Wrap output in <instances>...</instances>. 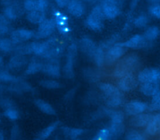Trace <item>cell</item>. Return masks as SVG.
I'll use <instances>...</instances> for the list:
<instances>
[{
    "label": "cell",
    "instance_id": "cell-1",
    "mask_svg": "<svg viewBox=\"0 0 160 140\" xmlns=\"http://www.w3.org/2000/svg\"><path fill=\"white\" fill-rule=\"evenodd\" d=\"M105 19L102 8L100 4L95 6L86 19V25L91 30L100 31L104 26Z\"/></svg>",
    "mask_w": 160,
    "mask_h": 140
},
{
    "label": "cell",
    "instance_id": "cell-2",
    "mask_svg": "<svg viewBox=\"0 0 160 140\" xmlns=\"http://www.w3.org/2000/svg\"><path fill=\"white\" fill-rule=\"evenodd\" d=\"M101 89L109 98L110 105L116 107L122 104L123 101L122 94L119 88L111 84L104 83L101 85Z\"/></svg>",
    "mask_w": 160,
    "mask_h": 140
},
{
    "label": "cell",
    "instance_id": "cell-3",
    "mask_svg": "<svg viewBox=\"0 0 160 140\" xmlns=\"http://www.w3.org/2000/svg\"><path fill=\"white\" fill-rule=\"evenodd\" d=\"M101 6L105 18L114 19L121 14L122 6L112 0H102Z\"/></svg>",
    "mask_w": 160,
    "mask_h": 140
},
{
    "label": "cell",
    "instance_id": "cell-4",
    "mask_svg": "<svg viewBox=\"0 0 160 140\" xmlns=\"http://www.w3.org/2000/svg\"><path fill=\"white\" fill-rule=\"evenodd\" d=\"M138 81L142 84L145 82H158L160 81V70L157 68H146L138 74Z\"/></svg>",
    "mask_w": 160,
    "mask_h": 140
},
{
    "label": "cell",
    "instance_id": "cell-5",
    "mask_svg": "<svg viewBox=\"0 0 160 140\" xmlns=\"http://www.w3.org/2000/svg\"><path fill=\"white\" fill-rule=\"evenodd\" d=\"M54 21L59 32L62 34L68 33L70 31L68 18L63 12L55 9L53 11Z\"/></svg>",
    "mask_w": 160,
    "mask_h": 140
},
{
    "label": "cell",
    "instance_id": "cell-6",
    "mask_svg": "<svg viewBox=\"0 0 160 140\" xmlns=\"http://www.w3.org/2000/svg\"><path fill=\"white\" fill-rule=\"evenodd\" d=\"M148 41L143 35L135 34L128 39L127 41L119 43L121 46L131 49H141L145 48L148 44Z\"/></svg>",
    "mask_w": 160,
    "mask_h": 140
},
{
    "label": "cell",
    "instance_id": "cell-7",
    "mask_svg": "<svg viewBox=\"0 0 160 140\" xmlns=\"http://www.w3.org/2000/svg\"><path fill=\"white\" fill-rule=\"evenodd\" d=\"M56 28V24L53 19H46L39 24L37 36L39 38H48L54 32Z\"/></svg>",
    "mask_w": 160,
    "mask_h": 140
},
{
    "label": "cell",
    "instance_id": "cell-8",
    "mask_svg": "<svg viewBox=\"0 0 160 140\" xmlns=\"http://www.w3.org/2000/svg\"><path fill=\"white\" fill-rule=\"evenodd\" d=\"M136 80L132 74H129L118 79V86L121 91H130L136 87Z\"/></svg>",
    "mask_w": 160,
    "mask_h": 140
},
{
    "label": "cell",
    "instance_id": "cell-9",
    "mask_svg": "<svg viewBox=\"0 0 160 140\" xmlns=\"http://www.w3.org/2000/svg\"><path fill=\"white\" fill-rule=\"evenodd\" d=\"M34 32L28 29H18L12 32L11 38L12 41L16 43L22 42L29 40L34 36Z\"/></svg>",
    "mask_w": 160,
    "mask_h": 140
},
{
    "label": "cell",
    "instance_id": "cell-10",
    "mask_svg": "<svg viewBox=\"0 0 160 140\" xmlns=\"http://www.w3.org/2000/svg\"><path fill=\"white\" fill-rule=\"evenodd\" d=\"M66 7L69 14L76 18L81 17L85 12L84 5L81 0H69Z\"/></svg>",
    "mask_w": 160,
    "mask_h": 140
},
{
    "label": "cell",
    "instance_id": "cell-11",
    "mask_svg": "<svg viewBox=\"0 0 160 140\" xmlns=\"http://www.w3.org/2000/svg\"><path fill=\"white\" fill-rule=\"evenodd\" d=\"M148 105L141 101H132L127 103L124 107L126 112L129 115H137L144 112Z\"/></svg>",
    "mask_w": 160,
    "mask_h": 140
},
{
    "label": "cell",
    "instance_id": "cell-12",
    "mask_svg": "<svg viewBox=\"0 0 160 140\" xmlns=\"http://www.w3.org/2000/svg\"><path fill=\"white\" fill-rule=\"evenodd\" d=\"M123 115L120 112H114L111 116V131L113 134H119L123 130Z\"/></svg>",
    "mask_w": 160,
    "mask_h": 140
},
{
    "label": "cell",
    "instance_id": "cell-13",
    "mask_svg": "<svg viewBox=\"0 0 160 140\" xmlns=\"http://www.w3.org/2000/svg\"><path fill=\"white\" fill-rule=\"evenodd\" d=\"M125 49L119 44H116L109 48L105 54V59L111 62L120 58L124 53Z\"/></svg>",
    "mask_w": 160,
    "mask_h": 140
},
{
    "label": "cell",
    "instance_id": "cell-14",
    "mask_svg": "<svg viewBox=\"0 0 160 140\" xmlns=\"http://www.w3.org/2000/svg\"><path fill=\"white\" fill-rule=\"evenodd\" d=\"M24 7L28 11H45L48 7V2L47 0H25Z\"/></svg>",
    "mask_w": 160,
    "mask_h": 140
},
{
    "label": "cell",
    "instance_id": "cell-15",
    "mask_svg": "<svg viewBox=\"0 0 160 140\" xmlns=\"http://www.w3.org/2000/svg\"><path fill=\"white\" fill-rule=\"evenodd\" d=\"M152 118V116L151 114L141 113L134 116L131 119V124L138 128L146 127L149 124Z\"/></svg>",
    "mask_w": 160,
    "mask_h": 140
},
{
    "label": "cell",
    "instance_id": "cell-16",
    "mask_svg": "<svg viewBox=\"0 0 160 140\" xmlns=\"http://www.w3.org/2000/svg\"><path fill=\"white\" fill-rule=\"evenodd\" d=\"M75 46L72 45L70 47L69 52L67 56V61L64 68L65 75L67 78H72L73 76V61L75 54Z\"/></svg>",
    "mask_w": 160,
    "mask_h": 140
},
{
    "label": "cell",
    "instance_id": "cell-17",
    "mask_svg": "<svg viewBox=\"0 0 160 140\" xmlns=\"http://www.w3.org/2000/svg\"><path fill=\"white\" fill-rule=\"evenodd\" d=\"M147 134L153 136L160 130V113L152 116L149 124L145 127Z\"/></svg>",
    "mask_w": 160,
    "mask_h": 140
},
{
    "label": "cell",
    "instance_id": "cell-18",
    "mask_svg": "<svg viewBox=\"0 0 160 140\" xmlns=\"http://www.w3.org/2000/svg\"><path fill=\"white\" fill-rule=\"evenodd\" d=\"M141 92L148 96H153L159 91V86L158 82H145L142 83L140 87Z\"/></svg>",
    "mask_w": 160,
    "mask_h": 140
},
{
    "label": "cell",
    "instance_id": "cell-19",
    "mask_svg": "<svg viewBox=\"0 0 160 140\" xmlns=\"http://www.w3.org/2000/svg\"><path fill=\"white\" fill-rule=\"evenodd\" d=\"M26 18L32 24H40L46 19V15L44 11H28Z\"/></svg>",
    "mask_w": 160,
    "mask_h": 140
},
{
    "label": "cell",
    "instance_id": "cell-20",
    "mask_svg": "<svg viewBox=\"0 0 160 140\" xmlns=\"http://www.w3.org/2000/svg\"><path fill=\"white\" fill-rule=\"evenodd\" d=\"M81 46L84 51L88 54L94 56L97 49L94 42L91 39L88 38H82L81 41Z\"/></svg>",
    "mask_w": 160,
    "mask_h": 140
},
{
    "label": "cell",
    "instance_id": "cell-21",
    "mask_svg": "<svg viewBox=\"0 0 160 140\" xmlns=\"http://www.w3.org/2000/svg\"><path fill=\"white\" fill-rule=\"evenodd\" d=\"M160 35V29L157 26H151L148 28L143 36L148 41H152L156 39Z\"/></svg>",
    "mask_w": 160,
    "mask_h": 140
},
{
    "label": "cell",
    "instance_id": "cell-22",
    "mask_svg": "<svg viewBox=\"0 0 160 140\" xmlns=\"http://www.w3.org/2000/svg\"><path fill=\"white\" fill-rule=\"evenodd\" d=\"M42 71L48 75L58 78L60 76V69L59 66L53 64H48L42 66Z\"/></svg>",
    "mask_w": 160,
    "mask_h": 140
},
{
    "label": "cell",
    "instance_id": "cell-23",
    "mask_svg": "<svg viewBox=\"0 0 160 140\" xmlns=\"http://www.w3.org/2000/svg\"><path fill=\"white\" fill-rule=\"evenodd\" d=\"M35 104L37 107L42 112L47 114L54 115L56 112L54 109L48 102L44 101L41 99H37L35 101Z\"/></svg>",
    "mask_w": 160,
    "mask_h": 140
},
{
    "label": "cell",
    "instance_id": "cell-24",
    "mask_svg": "<svg viewBox=\"0 0 160 140\" xmlns=\"http://www.w3.org/2000/svg\"><path fill=\"white\" fill-rule=\"evenodd\" d=\"M149 21V18L144 14H139L134 20V24L136 27L142 28L146 27Z\"/></svg>",
    "mask_w": 160,
    "mask_h": 140
},
{
    "label": "cell",
    "instance_id": "cell-25",
    "mask_svg": "<svg viewBox=\"0 0 160 140\" xmlns=\"http://www.w3.org/2000/svg\"><path fill=\"white\" fill-rule=\"evenodd\" d=\"M111 131L106 129H101L92 139V140H110Z\"/></svg>",
    "mask_w": 160,
    "mask_h": 140
},
{
    "label": "cell",
    "instance_id": "cell-26",
    "mask_svg": "<svg viewBox=\"0 0 160 140\" xmlns=\"http://www.w3.org/2000/svg\"><path fill=\"white\" fill-rule=\"evenodd\" d=\"M42 66L43 65H42L39 62H32L28 66L26 70V73L28 74H34L35 73H37L42 70Z\"/></svg>",
    "mask_w": 160,
    "mask_h": 140
},
{
    "label": "cell",
    "instance_id": "cell-27",
    "mask_svg": "<svg viewBox=\"0 0 160 140\" xmlns=\"http://www.w3.org/2000/svg\"><path fill=\"white\" fill-rule=\"evenodd\" d=\"M58 124L59 122H55L49 125V126H48L47 128H46L44 129H43L40 134L41 138L45 139L48 138L51 134V133L56 129V128L58 126Z\"/></svg>",
    "mask_w": 160,
    "mask_h": 140
},
{
    "label": "cell",
    "instance_id": "cell-28",
    "mask_svg": "<svg viewBox=\"0 0 160 140\" xmlns=\"http://www.w3.org/2000/svg\"><path fill=\"white\" fill-rule=\"evenodd\" d=\"M13 42L8 39H0V50L3 52H9L12 49Z\"/></svg>",
    "mask_w": 160,
    "mask_h": 140
},
{
    "label": "cell",
    "instance_id": "cell-29",
    "mask_svg": "<svg viewBox=\"0 0 160 140\" xmlns=\"http://www.w3.org/2000/svg\"><path fill=\"white\" fill-rule=\"evenodd\" d=\"M126 140H146L144 134L137 131H131L127 134Z\"/></svg>",
    "mask_w": 160,
    "mask_h": 140
},
{
    "label": "cell",
    "instance_id": "cell-30",
    "mask_svg": "<svg viewBox=\"0 0 160 140\" xmlns=\"http://www.w3.org/2000/svg\"><path fill=\"white\" fill-rule=\"evenodd\" d=\"M41 85L49 89H55L60 87L61 84L54 80H43L40 82Z\"/></svg>",
    "mask_w": 160,
    "mask_h": 140
},
{
    "label": "cell",
    "instance_id": "cell-31",
    "mask_svg": "<svg viewBox=\"0 0 160 140\" xmlns=\"http://www.w3.org/2000/svg\"><path fill=\"white\" fill-rule=\"evenodd\" d=\"M18 78L6 72H0V81L3 82H16Z\"/></svg>",
    "mask_w": 160,
    "mask_h": 140
},
{
    "label": "cell",
    "instance_id": "cell-32",
    "mask_svg": "<svg viewBox=\"0 0 160 140\" xmlns=\"http://www.w3.org/2000/svg\"><path fill=\"white\" fill-rule=\"evenodd\" d=\"M149 12L153 17L160 19V4H153L149 8Z\"/></svg>",
    "mask_w": 160,
    "mask_h": 140
},
{
    "label": "cell",
    "instance_id": "cell-33",
    "mask_svg": "<svg viewBox=\"0 0 160 140\" xmlns=\"http://www.w3.org/2000/svg\"><path fill=\"white\" fill-rule=\"evenodd\" d=\"M4 15L9 19H15L17 18V13L14 8L11 6H8L4 9Z\"/></svg>",
    "mask_w": 160,
    "mask_h": 140
},
{
    "label": "cell",
    "instance_id": "cell-34",
    "mask_svg": "<svg viewBox=\"0 0 160 140\" xmlns=\"http://www.w3.org/2000/svg\"><path fill=\"white\" fill-rule=\"evenodd\" d=\"M4 114L6 117L12 121L17 119L19 117L18 112L14 109H7L5 110Z\"/></svg>",
    "mask_w": 160,
    "mask_h": 140
},
{
    "label": "cell",
    "instance_id": "cell-35",
    "mask_svg": "<svg viewBox=\"0 0 160 140\" xmlns=\"http://www.w3.org/2000/svg\"><path fill=\"white\" fill-rule=\"evenodd\" d=\"M151 105L153 109H160V91L152 96Z\"/></svg>",
    "mask_w": 160,
    "mask_h": 140
},
{
    "label": "cell",
    "instance_id": "cell-36",
    "mask_svg": "<svg viewBox=\"0 0 160 140\" xmlns=\"http://www.w3.org/2000/svg\"><path fill=\"white\" fill-rule=\"evenodd\" d=\"M66 134L71 138H76L83 132V130L81 129H69L66 128L65 130Z\"/></svg>",
    "mask_w": 160,
    "mask_h": 140
},
{
    "label": "cell",
    "instance_id": "cell-37",
    "mask_svg": "<svg viewBox=\"0 0 160 140\" xmlns=\"http://www.w3.org/2000/svg\"><path fill=\"white\" fill-rule=\"evenodd\" d=\"M23 58H21L19 56H16L13 58L11 60V62H10V66L11 67H18L21 66V64H22V61H23Z\"/></svg>",
    "mask_w": 160,
    "mask_h": 140
},
{
    "label": "cell",
    "instance_id": "cell-38",
    "mask_svg": "<svg viewBox=\"0 0 160 140\" xmlns=\"http://www.w3.org/2000/svg\"><path fill=\"white\" fill-rule=\"evenodd\" d=\"M57 5L60 8H64L67 6L69 0H54Z\"/></svg>",
    "mask_w": 160,
    "mask_h": 140
},
{
    "label": "cell",
    "instance_id": "cell-39",
    "mask_svg": "<svg viewBox=\"0 0 160 140\" xmlns=\"http://www.w3.org/2000/svg\"><path fill=\"white\" fill-rule=\"evenodd\" d=\"M139 0H132L131 1V8H134L137 4V3L139 2Z\"/></svg>",
    "mask_w": 160,
    "mask_h": 140
},
{
    "label": "cell",
    "instance_id": "cell-40",
    "mask_svg": "<svg viewBox=\"0 0 160 140\" xmlns=\"http://www.w3.org/2000/svg\"><path fill=\"white\" fill-rule=\"evenodd\" d=\"M85 1L89 2V3H91V4H94L98 1H99V0H84Z\"/></svg>",
    "mask_w": 160,
    "mask_h": 140
},
{
    "label": "cell",
    "instance_id": "cell-41",
    "mask_svg": "<svg viewBox=\"0 0 160 140\" xmlns=\"http://www.w3.org/2000/svg\"><path fill=\"white\" fill-rule=\"evenodd\" d=\"M151 2H153L154 4H160V0H149Z\"/></svg>",
    "mask_w": 160,
    "mask_h": 140
},
{
    "label": "cell",
    "instance_id": "cell-42",
    "mask_svg": "<svg viewBox=\"0 0 160 140\" xmlns=\"http://www.w3.org/2000/svg\"><path fill=\"white\" fill-rule=\"evenodd\" d=\"M0 140H4V136L1 131H0Z\"/></svg>",
    "mask_w": 160,
    "mask_h": 140
},
{
    "label": "cell",
    "instance_id": "cell-43",
    "mask_svg": "<svg viewBox=\"0 0 160 140\" xmlns=\"http://www.w3.org/2000/svg\"><path fill=\"white\" fill-rule=\"evenodd\" d=\"M2 58L1 57H0V64H1V62H2Z\"/></svg>",
    "mask_w": 160,
    "mask_h": 140
},
{
    "label": "cell",
    "instance_id": "cell-44",
    "mask_svg": "<svg viewBox=\"0 0 160 140\" xmlns=\"http://www.w3.org/2000/svg\"><path fill=\"white\" fill-rule=\"evenodd\" d=\"M36 140H43L42 139H36Z\"/></svg>",
    "mask_w": 160,
    "mask_h": 140
}]
</instances>
